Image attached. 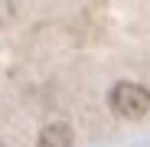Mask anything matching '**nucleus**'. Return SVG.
I'll return each mask as SVG.
<instances>
[{
    "label": "nucleus",
    "mask_w": 150,
    "mask_h": 147,
    "mask_svg": "<svg viewBox=\"0 0 150 147\" xmlns=\"http://www.w3.org/2000/svg\"><path fill=\"white\" fill-rule=\"evenodd\" d=\"M108 108L117 118H127V121H140L150 114V92L137 82H117L108 95Z\"/></svg>",
    "instance_id": "1"
},
{
    "label": "nucleus",
    "mask_w": 150,
    "mask_h": 147,
    "mask_svg": "<svg viewBox=\"0 0 150 147\" xmlns=\"http://www.w3.org/2000/svg\"><path fill=\"white\" fill-rule=\"evenodd\" d=\"M72 128L62 124V121H56V124H46L39 131V147H72Z\"/></svg>",
    "instance_id": "2"
}]
</instances>
